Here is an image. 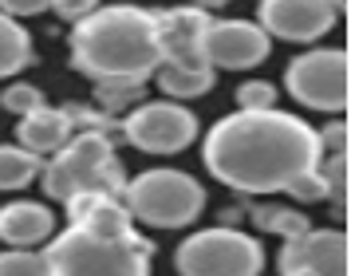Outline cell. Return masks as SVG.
<instances>
[{"instance_id": "obj_12", "label": "cell", "mask_w": 351, "mask_h": 276, "mask_svg": "<svg viewBox=\"0 0 351 276\" xmlns=\"http://www.w3.org/2000/svg\"><path fill=\"white\" fill-rule=\"evenodd\" d=\"M209 12L193 8V4H178L158 12V44H162V60L170 64H206L202 44H206V28H209Z\"/></svg>"}, {"instance_id": "obj_2", "label": "cell", "mask_w": 351, "mask_h": 276, "mask_svg": "<svg viewBox=\"0 0 351 276\" xmlns=\"http://www.w3.org/2000/svg\"><path fill=\"white\" fill-rule=\"evenodd\" d=\"M71 67L87 79H138L146 83L162 64L158 12L138 4H99L91 16L71 24L67 36Z\"/></svg>"}, {"instance_id": "obj_17", "label": "cell", "mask_w": 351, "mask_h": 276, "mask_svg": "<svg viewBox=\"0 0 351 276\" xmlns=\"http://www.w3.org/2000/svg\"><path fill=\"white\" fill-rule=\"evenodd\" d=\"M36 64V48H32V32L20 20L0 12V79H16L24 67Z\"/></svg>"}, {"instance_id": "obj_7", "label": "cell", "mask_w": 351, "mask_h": 276, "mask_svg": "<svg viewBox=\"0 0 351 276\" xmlns=\"http://www.w3.org/2000/svg\"><path fill=\"white\" fill-rule=\"evenodd\" d=\"M285 91L308 111L343 114L351 103V55L348 48L300 51L285 67Z\"/></svg>"}, {"instance_id": "obj_25", "label": "cell", "mask_w": 351, "mask_h": 276, "mask_svg": "<svg viewBox=\"0 0 351 276\" xmlns=\"http://www.w3.org/2000/svg\"><path fill=\"white\" fill-rule=\"evenodd\" d=\"M319 134V147H324V154H343V150L351 147V130L343 118H335V123H328L324 130H316Z\"/></svg>"}, {"instance_id": "obj_26", "label": "cell", "mask_w": 351, "mask_h": 276, "mask_svg": "<svg viewBox=\"0 0 351 276\" xmlns=\"http://www.w3.org/2000/svg\"><path fill=\"white\" fill-rule=\"evenodd\" d=\"M95 8H99V0H51L48 12H56L64 24H80V20L91 16Z\"/></svg>"}, {"instance_id": "obj_29", "label": "cell", "mask_w": 351, "mask_h": 276, "mask_svg": "<svg viewBox=\"0 0 351 276\" xmlns=\"http://www.w3.org/2000/svg\"><path fill=\"white\" fill-rule=\"evenodd\" d=\"M328 4H332V8H335V12H339V16L348 12V0H328Z\"/></svg>"}, {"instance_id": "obj_28", "label": "cell", "mask_w": 351, "mask_h": 276, "mask_svg": "<svg viewBox=\"0 0 351 276\" xmlns=\"http://www.w3.org/2000/svg\"><path fill=\"white\" fill-rule=\"evenodd\" d=\"M186 4H193V8H202V12H209V16H213V12H221L229 0H186Z\"/></svg>"}, {"instance_id": "obj_15", "label": "cell", "mask_w": 351, "mask_h": 276, "mask_svg": "<svg viewBox=\"0 0 351 276\" xmlns=\"http://www.w3.org/2000/svg\"><path fill=\"white\" fill-rule=\"evenodd\" d=\"M71 134H75L71 111H67V107H48V103H44V107H36V111H28L16 123V142L24 150L40 154V158L56 154Z\"/></svg>"}, {"instance_id": "obj_1", "label": "cell", "mask_w": 351, "mask_h": 276, "mask_svg": "<svg viewBox=\"0 0 351 276\" xmlns=\"http://www.w3.org/2000/svg\"><path fill=\"white\" fill-rule=\"evenodd\" d=\"M202 162L233 194H285L292 181L324 162L312 123L280 107L233 111L217 118L202 138Z\"/></svg>"}, {"instance_id": "obj_20", "label": "cell", "mask_w": 351, "mask_h": 276, "mask_svg": "<svg viewBox=\"0 0 351 276\" xmlns=\"http://www.w3.org/2000/svg\"><path fill=\"white\" fill-rule=\"evenodd\" d=\"M249 221L256 229H265V233H276L280 241H292V237H300V233L312 229V221L300 210H280V205H253Z\"/></svg>"}, {"instance_id": "obj_19", "label": "cell", "mask_w": 351, "mask_h": 276, "mask_svg": "<svg viewBox=\"0 0 351 276\" xmlns=\"http://www.w3.org/2000/svg\"><path fill=\"white\" fill-rule=\"evenodd\" d=\"M146 99V83L138 79H95L91 83V107L107 114H127L130 107H138Z\"/></svg>"}, {"instance_id": "obj_14", "label": "cell", "mask_w": 351, "mask_h": 276, "mask_svg": "<svg viewBox=\"0 0 351 276\" xmlns=\"http://www.w3.org/2000/svg\"><path fill=\"white\" fill-rule=\"evenodd\" d=\"M56 233V213L44 201L16 197L8 205H0V241L8 249H36Z\"/></svg>"}, {"instance_id": "obj_13", "label": "cell", "mask_w": 351, "mask_h": 276, "mask_svg": "<svg viewBox=\"0 0 351 276\" xmlns=\"http://www.w3.org/2000/svg\"><path fill=\"white\" fill-rule=\"evenodd\" d=\"M64 210H67V225H83V229H95V233H127V229H134V217H130L123 194L83 190V194L67 197Z\"/></svg>"}, {"instance_id": "obj_11", "label": "cell", "mask_w": 351, "mask_h": 276, "mask_svg": "<svg viewBox=\"0 0 351 276\" xmlns=\"http://www.w3.org/2000/svg\"><path fill=\"white\" fill-rule=\"evenodd\" d=\"M256 24L269 32V40L316 44L339 24V12L328 0H261Z\"/></svg>"}, {"instance_id": "obj_5", "label": "cell", "mask_w": 351, "mask_h": 276, "mask_svg": "<svg viewBox=\"0 0 351 276\" xmlns=\"http://www.w3.org/2000/svg\"><path fill=\"white\" fill-rule=\"evenodd\" d=\"M134 225L150 229H186L206 213V186L174 166H154L127 181L123 190Z\"/></svg>"}, {"instance_id": "obj_10", "label": "cell", "mask_w": 351, "mask_h": 276, "mask_svg": "<svg viewBox=\"0 0 351 276\" xmlns=\"http://www.w3.org/2000/svg\"><path fill=\"white\" fill-rule=\"evenodd\" d=\"M272 51L269 32L256 20H209L206 28V44L202 55L213 71H249V67L265 64Z\"/></svg>"}, {"instance_id": "obj_21", "label": "cell", "mask_w": 351, "mask_h": 276, "mask_svg": "<svg viewBox=\"0 0 351 276\" xmlns=\"http://www.w3.org/2000/svg\"><path fill=\"white\" fill-rule=\"evenodd\" d=\"M0 276H48V260L36 249H8L0 253Z\"/></svg>"}, {"instance_id": "obj_16", "label": "cell", "mask_w": 351, "mask_h": 276, "mask_svg": "<svg viewBox=\"0 0 351 276\" xmlns=\"http://www.w3.org/2000/svg\"><path fill=\"white\" fill-rule=\"evenodd\" d=\"M150 79L158 83V91L166 99H174V103H193V99H202V95L213 91L217 71L209 64H170V60H162Z\"/></svg>"}, {"instance_id": "obj_8", "label": "cell", "mask_w": 351, "mask_h": 276, "mask_svg": "<svg viewBox=\"0 0 351 276\" xmlns=\"http://www.w3.org/2000/svg\"><path fill=\"white\" fill-rule=\"evenodd\" d=\"M119 134L127 138V147L143 150V154H182L197 142L202 134V118L190 111V103H174V99H143L138 107H130L119 118Z\"/></svg>"}, {"instance_id": "obj_18", "label": "cell", "mask_w": 351, "mask_h": 276, "mask_svg": "<svg viewBox=\"0 0 351 276\" xmlns=\"http://www.w3.org/2000/svg\"><path fill=\"white\" fill-rule=\"evenodd\" d=\"M44 170V158L24 150L20 142H0V190L12 194V190H24L32 186Z\"/></svg>"}, {"instance_id": "obj_9", "label": "cell", "mask_w": 351, "mask_h": 276, "mask_svg": "<svg viewBox=\"0 0 351 276\" xmlns=\"http://www.w3.org/2000/svg\"><path fill=\"white\" fill-rule=\"evenodd\" d=\"M280 276H351V237L343 229H308L280 244Z\"/></svg>"}, {"instance_id": "obj_6", "label": "cell", "mask_w": 351, "mask_h": 276, "mask_svg": "<svg viewBox=\"0 0 351 276\" xmlns=\"http://www.w3.org/2000/svg\"><path fill=\"white\" fill-rule=\"evenodd\" d=\"M174 268L178 276H261L265 244L237 225H209L178 244Z\"/></svg>"}, {"instance_id": "obj_27", "label": "cell", "mask_w": 351, "mask_h": 276, "mask_svg": "<svg viewBox=\"0 0 351 276\" xmlns=\"http://www.w3.org/2000/svg\"><path fill=\"white\" fill-rule=\"evenodd\" d=\"M51 0H0V12L12 20H28V16H40V12H48Z\"/></svg>"}, {"instance_id": "obj_24", "label": "cell", "mask_w": 351, "mask_h": 276, "mask_svg": "<svg viewBox=\"0 0 351 276\" xmlns=\"http://www.w3.org/2000/svg\"><path fill=\"white\" fill-rule=\"evenodd\" d=\"M285 194H288V197H296V201H328V178L319 174V166H316V170L300 174V178L292 181Z\"/></svg>"}, {"instance_id": "obj_22", "label": "cell", "mask_w": 351, "mask_h": 276, "mask_svg": "<svg viewBox=\"0 0 351 276\" xmlns=\"http://www.w3.org/2000/svg\"><path fill=\"white\" fill-rule=\"evenodd\" d=\"M48 99H44V91L36 87V83H8L4 91H0V107L8 114H16V118H24L28 111H36V107H44Z\"/></svg>"}, {"instance_id": "obj_4", "label": "cell", "mask_w": 351, "mask_h": 276, "mask_svg": "<svg viewBox=\"0 0 351 276\" xmlns=\"http://www.w3.org/2000/svg\"><path fill=\"white\" fill-rule=\"evenodd\" d=\"M40 186L51 201H67L71 194L83 190H107V194H123L127 190V170L114 154L111 134L99 130H75L64 147L44 158L40 170Z\"/></svg>"}, {"instance_id": "obj_23", "label": "cell", "mask_w": 351, "mask_h": 276, "mask_svg": "<svg viewBox=\"0 0 351 276\" xmlns=\"http://www.w3.org/2000/svg\"><path fill=\"white\" fill-rule=\"evenodd\" d=\"M237 107L241 111H269L276 107V87L265 79H249L237 87Z\"/></svg>"}, {"instance_id": "obj_3", "label": "cell", "mask_w": 351, "mask_h": 276, "mask_svg": "<svg viewBox=\"0 0 351 276\" xmlns=\"http://www.w3.org/2000/svg\"><path fill=\"white\" fill-rule=\"evenodd\" d=\"M48 276H150L154 244L138 229L127 233H95L83 225H67L51 233L44 244Z\"/></svg>"}]
</instances>
